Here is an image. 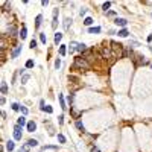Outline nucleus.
<instances>
[{"mask_svg": "<svg viewBox=\"0 0 152 152\" xmlns=\"http://www.w3.org/2000/svg\"><path fill=\"white\" fill-rule=\"evenodd\" d=\"M73 67H75V68H79V70H88V68H90V62L87 61V58L79 56V58H76V59H75Z\"/></svg>", "mask_w": 152, "mask_h": 152, "instance_id": "obj_1", "label": "nucleus"}, {"mask_svg": "<svg viewBox=\"0 0 152 152\" xmlns=\"http://www.w3.org/2000/svg\"><path fill=\"white\" fill-rule=\"evenodd\" d=\"M101 55H102V58H111V55H113L111 46H106V43H105L101 49Z\"/></svg>", "mask_w": 152, "mask_h": 152, "instance_id": "obj_2", "label": "nucleus"}, {"mask_svg": "<svg viewBox=\"0 0 152 152\" xmlns=\"http://www.w3.org/2000/svg\"><path fill=\"white\" fill-rule=\"evenodd\" d=\"M14 138L15 140H21V126H18V125L14 126Z\"/></svg>", "mask_w": 152, "mask_h": 152, "instance_id": "obj_3", "label": "nucleus"}, {"mask_svg": "<svg viewBox=\"0 0 152 152\" xmlns=\"http://www.w3.org/2000/svg\"><path fill=\"white\" fill-rule=\"evenodd\" d=\"M26 128H28V131H29V132H34L35 129H37V123H35L34 120H31V122H28Z\"/></svg>", "mask_w": 152, "mask_h": 152, "instance_id": "obj_4", "label": "nucleus"}, {"mask_svg": "<svg viewBox=\"0 0 152 152\" xmlns=\"http://www.w3.org/2000/svg\"><path fill=\"white\" fill-rule=\"evenodd\" d=\"M56 24H58V9L53 11V21H52V28L56 29Z\"/></svg>", "mask_w": 152, "mask_h": 152, "instance_id": "obj_5", "label": "nucleus"}, {"mask_svg": "<svg viewBox=\"0 0 152 152\" xmlns=\"http://www.w3.org/2000/svg\"><path fill=\"white\" fill-rule=\"evenodd\" d=\"M117 26H122V28H125L126 24H128V20H125V18H116V21H114Z\"/></svg>", "mask_w": 152, "mask_h": 152, "instance_id": "obj_6", "label": "nucleus"}, {"mask_svg": "<svg viewBox=\"0 0 152 152\" xmlns=\"http://www.w3.org/2000/svg\"><path fill=\"white\" fill-rule=\"evenodd\" d=\"M20 52H21V46H17L14 50L11 52V58H17L18 55H20Z\"/></svg>", "mask_w": 152, "mask_h": 152, "instance_id": "obj_7", "label": "nucleus"}, {"mask_svg": "<svg viewBox=\"0 0 152 152\" xmlns=\"http://www.w3.org/2000/svg\"><path fill=\"white\" fill-rule=\"evenodd\" d=\"M17 125H18V126H21V128H23L24 125H28V123H26V117H24V116H21V117L17 120Z\"/></svg>", "mask_w": 152, "mask_h": 152, "instance_id": "obj_8", "label": "nucleus"}, {"mask_svg": "<svg viewBox=\"0 0 152 152\" xmlns=\"http://www.w3.org/2000/svg\"><path fill=\"white\" fill-rule=\"evenodd\" d=\"M26 35H28V29H26V26H23V28H21V32H20L21 40H24V38H26Z\"/></svg>", "mask_w": 152, "mask_h": 152, "instance_id": "obj_9", "label": "nucleus"}, {"mask_svg": "<svg viewBox=\"0 0 152 152\" xmlns=\"http://www.w3.org/2000/svg\"><path fill=\"white\" fill-rule=\"evenodd\" d=\"M61 40H62V34H55V44H59L61 43Z\"/></svg>", "mask_w": 152, "mask_h": 152, "instance_id": "obj_10", "label": "nucleus"}, {"mask_svg": "<svg viewBox=\"0 0 152 152\" xmlns=\"http://www.w3.org/2000/svg\"><path fill=\"white\" fill-rule=\"evenodd\" d=\"M88 32H90V34H99V32H101V28H99V26H96V28H90Z\"/></svg>", "mask_w": 152, "mask_h": 152, "instance_id": "obj_11", "label": "nucleus"}, {"mask_svg": "<svg viewBox=\"0 0 152 152\" xmlns=\"http://www.w3.org/2000/svg\"><path fill=\"white\" fill-rule=\"evenodd\" d=\"M128 34H129V32H128V31H126V29H122V31H119V37H122V38H126V37H128Z\"/></svg>", "mask_w": 152, "mask_h": 152, "instance_id": "obj_12", "label": "nucleus"}, {"mask_svg": "<svg viewBox=\"0 0 152 152\" xmlns=\"http://www.w3.org/2000/svg\"><path fill=\"white\" fill-rule=\"evenodd\" d=\"M71 114H73V117L78 119L79 116H81V111L79 110H76V108H71Z\"/></svg>", "mask_w": 152, "mask_h": 152, "instance_id": "obj_13", "label": "nucleus"}, {"mask_svg": "<svg viewBox=\"0 0 152 152\" xmlns=\"http://www.w3.org/2000/svg\"><path fill=\"white\" fill-rule=\"evenodd\" d=\"M76 128H78L79 131H82V132L85 131V128H84V125H82V122H81V120H76Z\"/></svg>", "mask_w": 152, "mask_h": 152, "instance_id": "obj_14", "label": "nucleus"}, {"mask_svg": "<svg viewBox=\"0 0 152 152\" xmlns=\"http://www.w3.org/2000/svg\"><path fill=\"white\" fill-rule=\"evenodd\" d=\"M6 149H8L9 152H12V151H14V141H11V140H9V141L6 143Z\"/></svg>", "mask_w": 152, "mask_h": 152, "instance_id": "obj_15", "label": "nucleus"}, {"mask_svg": "<svg viewBox=\"0 0 152 152\" xmlns=\"http://www.w3.org/2000/svg\"><path fill=\"white\" fill-rule=\"evenodd\" d=\"M0 90H2V94H6V93H8V87H6V82H5V81H2V88H0Z\"/></svg>", "mask_w": 152, "mask_h": 152, "instance_id": "obj_16", "label": "nucleus"}, {"mask_svg": "<svg viewBox=\"0 0 152 152\" xmlns=\"http://www.w3.org/2000/svg\"><path fill=\"white\" fill-rule=\"evenodd\" d=\"M70 24H71V20H70V18H66V20H64V29H66V31H68Z\"/></svg>", "mask_w": 152, "mask_h": 152, "instance_id": "obj_17", "label": "nucleus"}, {"mask_svg": "<svg viewBox=\"0 0 152 152\" xmlns=\"http://www.w3.org/2000/svg\"><path fill=\"white\" fill-rule=\"evenodd\" d=\"M85 49H87V46H85L84 43L78 44V47H76V50H78V52H85Z\"/></svg>", "mask_w": 152, "mask_h": 152, "instance_id": "obj_18", "label": "nucleus"}, {"mask_svg": "<svg viewBox=\"0 0 152 152\" xmlns=\"http://www.w3.org/2000/svg\"><path fill=\"white\" fill-rule=\"evenodd\" d=\"M41 20H43L41 15H37V18H35V26H37V28H40V26H41Z\"/></svg>", "mask_w": 152, "mask_h": 152, "instance_id": "obj_19", "label": "nucleus"}, {"mask_svg": "<svg viewBox=\"0 0 152 152\" xmlns=\"http://www.w3.org/2000/svg\"><path fill=\"white\" fill-rule=\"evenodd\" d=\"M8 32H11L12 37H15V35H17V29H15L14 26H9V28H8Z\"/></svg>", "mask_w": 152, "mask_h": 152, "instance_id": "obj_20", "label": "nucleus"}, {"mask_svg": "<svg viewBox=\"0 0 152 152\" xmlns=\"http://www.w3.org/2000/svg\"><path fill=\"white\" fill-rule=\"evenodd\" d=\"M84 24H85V26H91V24H93V18L87 17V18L84 20Z\"/></svg>", "mask_w": 152, "mask_h": 152, "instance_id": "obj_21", "label": "nucleus"}, {"mask_svg": "<svg viewBox=\"0 0 152 152\" xmlns=\"http://www.w3.org/2000/svg\"><path fill=\"white\" fill-rule=\"evenodd\" d=\"M40 41H41L43 44H46V43H47V37L44 34H40Z\"/></svg>", "mask_w": 152, "mask_h": 152, "instance_id": "obj_22", "label": "nucleus"}, {"mask_svg": "<svg viewBox=\"0 0 152 152\" xmlns=\"http://www.w3.org/2000/svg\"><path fill=\"white\" fill-rule=\"evenodd\" d=\"M66 52H67L66 46H59V55H61V56H64V55H66Z\"/></svg>", "mask_w": 152, "mask_h": 152, "instance_id": "obj_23", "label": "nucleus"}, {"mask_svg": "<svg viewBox=\"0 0 152 152\" xmlns=\"http://www.w3.org/2000/svg\"><path fill=\"white\" fill-rule=\"evenodd\" d=\"M59 102H61V108H62V110H66L67 106H66V102H64V97H62V94L59 96Z\"/></svg>", "mask_w": 152, "mask_h": 152, "instance_id": "obj_24", "label": "nucleus"}, {"mask_svg": "<svg viewBox=\"0 0 152 152\" xmlns=\"http://www.w3.org/2000/svg\"><path fill=\"white\" fill-rule=\"evenodd\" d=\"M35 64H34V61L32 59H29V61H26V68H32Z\"/></svg>", "mask_w": 152, "mask_h": 152, "instance_id": "obj_25", "label": "nucleus"}, {"mask_svg": "<svg viewBox=\"0 0 152 152\" xmlns=\"http://www.w3.org/2000/svg\"><path fill=\"white\" fill-rule=\"evenodd\" d=\"M110 6H111V2H105V3L102 5V9H103V11H106Z\"/></svg>", "mask_w": 152, "mask_h": 152, "instance_id": "obj_26", "label": "nucleus"}, {"mask_svg": "<svg viewBox=\"0 0 152 152\" xmlns=\"http://www.w3.org/2000/svg\"><path fill=\"white\" fill-rule=\"evenodd\" d=\"M58 141H59V143H66V137L62 134H58Z\"/></svg>", "mask_w": 152, "mask_h": 152, "instance_id": "obj_27", "label": "nucleus"}, {"mask_svg": "<svg viewBox=\"0 0 152 152\" xmlns=\"http://www.w3.org/2000/svg\"><path fill=\"white\" fill-rule=\"evenodd\" d=\"M44 111H46V113H49V114H52V113H53V108L49 106V105H46V106H44Z\"/></svg>", "mask_w": 152, "mask_h": 152, "instance_id": "obj_28", "label": "nucleus"}, {"mask_svg": "<svg viewBox=\"0 0 152 152\" xmlns=\"http://www.w3.org/2000/svg\"><path fill=\"white\" fill-rule=\"evenodd\" d=\"M28 145H29V146H37V145H38V141H37V140H32V138H31V140L28 141Z\"/></svg>", "mask_w": 152, "mask_h": 152, "instance_id": "obj_29", "label": "nucleus"}, {"mask_svg": "<svg viewBox=\"0 0 152 152\" xmlns=\"http://www.w3.org/2000/svg\"><path fill=\"white\" fill-rule=\"evenodd\" d=\"M29 148H31L29 145H24V146H23V148L20 149V152H29Z\"/></svg>", "mask_w": 152, "mask_h": 152, "instance_id": "obj_30", "label": "nucleus"}, {"mask_svg": "<svg viewBox=\"0 0 152 152\" xmlns=\"http://www.w3.org/2000/svg\"><path fill=\"white\" fill-rule=\"evenodd\" d=\"M28 79H29V75H24V76L21 78V84H26V82H28Z\"/></svg>", "mask_w": 152, "mask_h": 152, "instance_id": "obj_31", "label": "nucleus"}, {"mask_svg": "<svg viewBox=\"0 0 152 152\" xmlns=\"http://www.w3.org/2000/svg\"><path fill=\"white\" fill-rule=\"evenodd\" d=\"M20 108H21V106H20L18 103H12V110H14V111H18Z\"/></svg>", "mask_w": 152, "mask_h": 152, "instance_id": "obj_32", "label": "nucleus"}, {"mask_svg": "<svg viewBox=\"0 0 152 152\" xmlns=\"http://www.w3.org/2000/svg\"><path fill=\"white\" fill-rule=\"evenodd\" d=\"M20 110H21V113H23V116H26V114H28V108H26V106H21Z\"/></svg>", "mask_w": 152, "mask_h": 152, "instance_id": "obj_33", "label": "nucleus"}, {"mask_svg": "<svg viewBox=\"0 0 152 152\" xmlns=\"http://www.w3.org/2000/svg\"><path fill=\"white\" fill-rule=\"evenodd\" d=\"M55 67H56V68L61 67V61H59V59H56V61H55Z\"/></svg>", "mask_w": 152, "mask_h": 152, "instance_id": "obj_34", "label": "nucleus"}, {"mask_svg": "<svg viewBox=\"0 0 152 152\" xmlns=\"http://www.w3.org/2000/svg\"><path fill=\"white\" fill-rule=\"evenodd\" d=\"M58 122H59V125H62V123H64V116H59V117H58Z\"/></svg>", "mask_w": 152, "mask_h": 152, "instance_id": "obj_35", "label": "nucleus"}, {"mask_svg": "<svg viewBox=\"0 0 152 152\" xmlns=\"http://www.w3.org/2000/svg\"><path fill=\"white\" fill-rule=\"evenodd\" d=\"M31 47H32V49H34V47H37V41H35V40H32V41H31Z\"/></svg>", "mask_w": 152, "mask_h": 152, "instance_id": "obj_36", "label": "nucleus"}, {"mask_svg": "<svg viewBox=\"0 0 152 152\" xmlns=\"http://www.w3.org/2000/svg\"><path fill=\"white\" fill-rule=\"evenodd\" d=\"M108 15H110V17H114V15H116V12H114V11H110V12H108Z\"/></svg>", "mask_w": 152, "mask_h": 152, "instance_id": "obj_37", "label": "nucleus"}, {"mask_svg": "<svg viewBox=\"0 0 152 152\" xmlns=\"http://www.w3.org/2000/svg\"><path fill=\"white\" fill-rule=\"evenodd\" d=\"M85 12H87V9H81V12H79V14H81V17H82V15H85Z\"/></svg>", "mask_w": 152, "mask_h": 152, "instance_id": "obj_38", "label": "nucleus"}, {"mask_svg": "<svg viewBox=\"0 0 152 152\" xmlns=\"http://www.w3.org/2000/svg\"><path fill=\"white\" fill-rule=\"evenodd\" d=\"M148 41H149V43L152 41V35H149V37H148Z\"/></svg>", "mask_w": 152, "mask_h": 152, "instance_id": "obj_39", "label": "nucleus"}, {"mask_svg": "<svg viewBox=\"0 0 152 152\" xmlns=\"http://www.w3.org/2000/svg\"><path fill=\"white\" fill-rule=\"evenodd\" d=\"M93 152H99V149L97 148H93Z\"/></svg>", "mask_w": 152, "mask_h": 152, "instance_id": "obj_40", "label": "nucleus"}]
</instances>
